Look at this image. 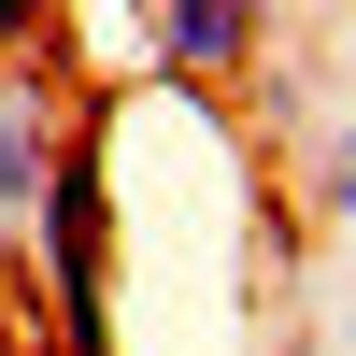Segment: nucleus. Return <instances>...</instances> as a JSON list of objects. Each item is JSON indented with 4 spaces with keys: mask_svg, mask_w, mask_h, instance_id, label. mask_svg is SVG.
Here are the masks:
<instances>
[{
    "mask_svg": "<svg viewBox=\"0 0 356 356\" xmlns=\"http://www.w3.org/2000/svg\"><path fill=\"white\" fill-rule=\"evenodd\" d=\"M129 43H143V72L214 86V72H243V57H257V15H243V0H171V15H143V29H129Z\"/></svg>",
    "mask_w": 356,
    "mask_h": 356,
    "instance_id": "nucleus-2",
    "label": "nucleus"
},
{
    "mask_svg": "<svg viewBox=\"0 0 356 356\" xmlns=\"http://www.w3.org/2000/svg\"><path fill=\"white\" fill-rule=\"evenodd\" d=\"M29 257H43V328L57 356H114V143L100 114H72L43 157V200H29Z\"/></svg>",
    "mask_w": 356,
    "mask_h": 356,
    "instance_id": "nucleus-1",
    "label": "nucleus"
},
{
    "mask_svg": "<svg viewBox=\"0 0 356 356\" xmlns=\"http://www.w3.org/2000/svg\"><path fill=\"white\" fill-rule=\"evenodd\" d=\"M57 129H72V100H57L29 57H0V228L43 200V157H57Z\"/></svg>",
    "mask_w": 356,
    "mask_h": 356,
    "instance_id": "nucleus-3",
    "label": "nucleus"
}]
</instances>
